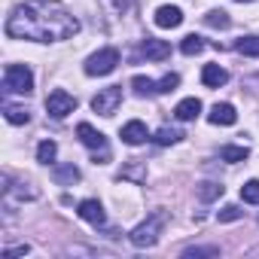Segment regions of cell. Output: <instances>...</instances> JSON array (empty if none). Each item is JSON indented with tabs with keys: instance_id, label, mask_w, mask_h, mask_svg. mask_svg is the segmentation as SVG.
I'll return each mask as SVG.
<instances>
[{
	"instance_id": "1",
	"label": "cell",
	"mask_w": 259,
	"mask_h": 259,
	"mask_svg": "<svg viewBox=\"0 0 259 259\" xmlns=\"http://www.w3.org/2000/svg\"><path fill=\"white\" fill-rule=\"evenodd\" d=\"M79 31V19L61 0H25L7 19V37L34 40V43H58L70 40Z\"/></svg>"
},
{
	"instance_id": "2",
	"label": "cell",
	"mask_w": 259,
	"mask_h": 259,
	"mask_svg": "<svg viewBox=\"0 0 259 259\" xmlns=\"http://www.w3.org/2000/svg\"><path fill=\"white\" fill-rule=\"evenodd\" d=\"M165 223H168V213L165 210H153L141 226H135L132 229V244L135 247H153L156 241H159V235H162V229H165Z\"/></svg>"
},
{
	"instance_id": "3",
	"label": "cell",
	"mask_w": 259,
	"mask_h": 259,
	"mask_svg": "<svg viewBox=\"0 0 259 259\" xmlns=\"http://www.w3.org/2000/svg\"><path fill=\"white\" fill-rule=\"evenodd\" d=\"M4 92L7 95H31L34 92V73L28 64H10L4 70Z\"/></svg>"
},
{
	"instance_id": "4",
	"label": "cell",
	"mask_w": 259,
	"mask_h": 259,
	"mask_svg": "<svg viewBox=\"0 0 259 259\" xmlns=\"http://www.w3.org/2000/svg\"><path fill=\"white\" fill-rule=\"evenodd\" d=\"M116 64H119V52H116L113 46H107V49H98L95 55H89L85 73H89V76H107V73L116 70Z\"/></svg>"
},
{
	"instance_id": "5",
	"label": "cell",
	"mask_w": 259,
	"mask_h": 259,
	"mask_svg": "<svg viewBox=\"0 0 259 259\" xmlns=\"http://www.w3.org/2000/svg\"><path fill=\"white\" fill-rule=\"evenodd\" d=\"M76 135H79L82 147H89V150L95 153V162H98V159H101V162H107V159H110V150H107V138H104L101 132H95V128H92L89 122H79V125H76Z\"/></svg>"
},
{
	"instance_id": "6",
	"label": "cell",
	"mask_w": 259,
	"mask_h": 259,
	"mask_svg": "<svg viewBox=\"0 0 259 259\" xmlns=\"http://www.w3.org/2000/svg\"><path fill=\"white\" fill-rule=\"evenodd\" d=\"M73 110H76V98H73L70 92H64V89L49 92V98H46V113H49L52 119H64V116H70Z\"/></svg>"
},
{
	"instance_id": "7",
	"label": "cell",
	"mask_w": 259,
	"mask_h": 259,
	"mask_svg": "<svg viewBox=\"0 0 259 259\" xmlns=\"http://www.w3.org/2000/svg\"><path fill=\"white\" fill-rule=\"evenodd\" d=\"M119 104H122V85H107L92 98V110L101 116H113Z\"/></svg>"
},
{
	"instance_id": "8",
	"label": "cell",
	"mask_w": 259,
	"mask_h": 259,
	"mask_svg": "<svg viewBox=\"0 0 259 259\" xmlns=\"http://www.w3.org/2000/svg\"><path fill=\"white\" fill-rule=\"evenodd\" d=\"M4 183H7V186H4L7 204H10L13 198H19V201H34V198L40 195V192L34 189V183H16V186H13V177H10V174H4Z\"/></svg>"
},
{
	"instance_id": "9",
	"label": "cell",
	"mask_w": 259,
	"mask_h": 259,
	"mask_svg": "<svg viewBox=\"0 0 259 259\" xmlns=\"http://www.w3.org/2000/svg\"><path fill=\"white\" fill-rule=\"evenodd\" d=\"M119 135H122V141H125L128 147H138V144H144V141L150 138V132H147V125H144L141 119H132V122H125Z\"/></svg>"
},
{
	"instance_id": "10",
	"label": "cell",
	"mask_w": 259,
	"mask_h": 259,
	"mask_svg": "<svg viewBox=\"0 0 259 259\" xmlns=\"http://www.w3.org/2000/svg\"><path fill=\"white\" fill-rule=\"evenodd\" d=\"M141 52H144L147 61H165V58H171V43L156 40V37H147L144 46H141Z\"/></svg>"
},
{
	"instance_id": "11",
	"label": "cell",
	"mask_w": 259,
	"mask_h": 259,
	"mask_svg": "<svg viewBox=\"0 0 259 259\" xmlns=\"http://www.w3.org/2000/svg\"><path fill=\"white\" fill-rule=\"evenodd\" d=\"M85 223H92V226H104V207H101V201L98 198H85V201H79V210H76Z\"/></svg>"
},
{
	"instance_id": "12",
	"label": "cell",
	"mask_w": 259,
	"mask_h": 259,
	"mask_svg": "<svg viewBox=\"0 0 259 259\" xmlns=\"http://www.w3.org/2000/svg\"><path fill=\"white\" fill-rule=\"evenodd\" d=\"M201 82H204L207 89H220V85L229 82V70L220 67V64H204V70H201Z\"/></svg>"
},
{
	"instance_id": "13",
	"label": "cell",
	"mask_w": 259,
	"mask_h": 259,
	"mask_svg": "<svg viewBox=\"0 0 259 259\" xmlns=\"http://www.w3.org/2000/svg\"><path fill=\"white\" fill-rule=\"evenodd\" d=\"M207 119H210L213 125H235V122H238V113H235L232 104H213L210 113H207Z\"/></svg>"
},
{
	"instance_id": "14",
	"label": "cell",
	"mask_w": 259,
	"mask_h": 259,
	"mask_svg": "<svg viewBox=\"0 0 259 259\" xmlns=\"http://www.w3.org/2000/svg\"><path fill=\"white\" fill-rule=\"evenodd\" d=\"M180 22H183L180 7H159L156 10V25L159 28H180Z\"/></svg>"
},
{
	"instance_id": "15",
	"label": "cell",
	"mask_w": 259,
	"mask_h": 259,
	"mask_svg": "<svg viewBox=\"0 0 259 259\" xmlns=\"http://www.w3.org/2000/svg\"><path fill=\"white\" fill-rule=\"evenodd\" d=\"M201 113V101L198 98H183L180 104H177V110H174V116L180 119V122H189V119H195Z\"/></svg>"
},
{
	"instance_id": "16",
	"label": "cell",
	"mask_w": 259,
	"mask_h": 259,
	"mask_svg": "<svg viewBox=\"0 0 259 259\" xmlns=\"http://www.w3.org/2000/svg\"><path fill=\"white\" fill-rule=\"evenodd\" d=\"M52 177H55V183H61V186H73V183L79 180V168H76V165H58V168L52 171Z\"/></svg>"
},
{
	"instance_id": "17",
	"label": "cell",
	"mask_w": 259,
	"mask_h": 259,
	"mask_svg": "<svg viewBox=\"0 0 259 259\" xmlns=\"http://www.w3.org/2000/svg\"><path fill=\"white\" fill-rule=\"evenodd\" d=\"M235 49H238L241 55H250V58H259V37H253V34H247V37H241V40L235 43Z\"/></svg>"
},
{
	"instance_id": "18",
	"label": "cell",
	"mask_w": 259,
	"mask_h": 259,
	"mask_svg": "<svg viewBox=\"0 0 259 259\" xmlns=\"http://www.w3.org/2000/svg\"><path fill=\"white\" fill-rule=\"evenodd\" d=\"M180 138H183L180 128H168V125H165V128H159V132H156V138H153V141H156L159 147H168V144H177Z\"/></svg>"
},
{
	"instance_id": "19",
	"label": "cell",
	"mask_w": 259,
	"mask_h": 259,
	"mask_svg": "<svg viewBox=\"0 0 259 259\" xmlns=\"http://www.w3.org/2000/svg\"><path fill=\"white\" fill-rule=\"evenodd\" d=\"M55 156H58V144H55V141H43V144L37 147V162H40V165L55 162Z\"/></svg>"
},
{
	"instance_id": "20",
	"label": "cell",
	"mask_w": 259,
	"mask_h": 259,
	"mask_svg": "<svg viewBox=\"0 0 259 259\" xmlns=\"http://www.w3.org/2000/svg\"><path fill=\"white\" fill-rule=\"evenodd\" d=\"M204 25H207V28H220V31H223V28H229V25H232V19H229V13H223V10H210V13L204 16Z\"/></svg>"
},
{
	"instance_id": "21",
	"label": "cell",
	"mask_w": 259,
	"mask_h": 259,
	"mask_svg": "<svg viewBox=\"0 0 259 259\" xmlns=\"http://www.w3.org/2000/svg\"><path fill=\"white\" fill-rule=\"evenodd\" d=\"M220 156H223V162H244V159L250 156V150H247V147H235V144H229V147L220 150Z\"/></svg>"
},
{
	"instance_id": "22",
	"label": "cell",
	"mask_w": 259,
	"mask_h": 259,
	"mask_svg": "<svg viewBox=\"0 0 259 259\" xmlns=\"http://www.w3.org/2000/svg\"><path fill=\"white\" fill-rule=\"evenodd\" d=\"M180 52H183V55H198V52H204V40L195 37V34H189V37H183Z\"/></svg>"
},
{
	"instance_id": "23",
	"label": "cell",
	"mask_w": 259,
	"mask_h": 259,
	"mask_svg": "<svg viewBox=\"0 0 259 259\" xmlns=\"http://www.w3.org/2000/svg\"><path fill=\"white\" fill-rule=\"evenodd\" d=\"M4 113H7V122H13V125H25V122L31 119V113H28L25 107H13V104H7Z\"/></svg>"
},
{
	"instance_id": "24",
	"label": "cell",
	"mask_w": 259,
	"mask_h": 259,
	"mask_svg": "<svg viewBox=\"0 0 259 259\" xmlns=\"http://www.w3.org/2000/svg\"><path fill=\"white\" fill-rule=\"evenodd\" d=\"M220 195H223V186L220 183H201L198 186V198L201 201H217Z\"/></svg>"
},
{
	"instance_id": "25",
	"label": "cell",
	"mask_w": 259,
	"mask_h": 259,
	"mask_svg": "<svg viewBox=\"0 0 259 259\" xmlns=\"http://www.w3.org/2000/svg\"><path fill=\"white\" fill-rule=\"evenodd\" d=\"M241 198H244L247 204H259V180H247V183L241 186Z\"/></svg>"
},
{
	"instance_id": "26",
	"label": "cell",
	"mask_w": 259,
	"mask_h": 259,
	"mask_svg": "<svg viewBox=\"0 0 259 259\" xmlns=\"http://www.w3.org/2000/svg\"><path fill=\"white\" fill-rule=\"evenodd\" d=\"M132 85H135V92H138V95H156V92H159V89H156V82H153L150 76H135V79H132Z\"/></svg>"
},
{
	"instance_id": "27",
	"label": "cell",
	"mask_w": 259,
	"mask_h": 259,
	"mask_svg": "<svg viewBox=\"0 0 259 259\" xmlns=\"http://www.w3.org/2000/svg\"><path fill=\"white\" fill-rule=\"evenodd\" d=\"M241 217H244V210H241L238 204H226V207L217 213V220H220V223H235V220H241Z\"/></svg>"
},
{
	"instance_id": "28",
	"label": "cell",
	"mask_w": 259,
	"mask_h": 259,
	"mask_svg": "<svg viewBox=\"0 0 259 259\" xmlns=\"http://www.w3.org/2000/svg\"><path fill=\"white\" fill-rule=\"evenodd\" d=\"M180 85V76L177 73H168V76H162L159 82H156V89H159V95H165V92H174Z\"/></svg>"
},
{
	"instance_id": "29",
	"label": "cell",
	"mask_w": 259,
	"mask_h": 259,
	"mask_svg": "<svg viewBox=\"0 0 259 259\" xmlns=\"http://www.w3.org/2000/svg\"><path fill=\"white\" fill-rule=\"evenodd\" d=\"M183 256H220V247H186Z\"/></svg>"
},
{
	"instance_id": "30",
	"label": "cell",
	"mask_w": 259,
	"mask_h": 259,
	"mask_svg": "<svg viewBox=\"0 0 259 259\" xmlns=\"http://www.w3.org/2000/svg\"><path fill=\"white\" fill-rule=\"evenodd\" d=\"M104 4L116 13V16H122V13H128V7H132V0H104Z\"/></svg>"
},
{
	"instance_id": "31",
	"label": "cell",
	"mask_w": 259,
	"mask_h": 259,
	"mask_svg": "<svg viewBox=\"0 0 259 259\" xmlns=\"http://www.w3.org/2000/svg\"><path fill=\"white\" fill-rule=\"evenodd\" d=\"M25 253H31V247H28V244H19V247H7V250H4V259H13V256H25Z\"/></svg>"
},
{
	"instance_id": "32",
	"label": "cell",
	"mask_w": 259,
	"mask_h": 259,
	"mask_svg": "<svg viewBox=\"0 0 259 259\" xmlns=\"http://www.w3.org/2000/svg\"><path fill=\"white\" fill-rule=\"evenodd\" d=\"M238 4H253V0H238Z\"/></svg>"
}]
</instances>
